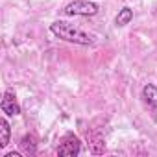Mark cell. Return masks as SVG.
Here are the masks:
<instances>
[{
	"label": "cell",
	"instance_id": "4",
	"mask_svg": "<svg viewBox=\"0 0 157 157\" xmlns=\"http://www.w3.org/2000/svg\"><path fill=\"white\" fill-rule=\"evenodd\" d=\"M0 109H2V113H6L8 117H17V115H21V105L17 104L13 91H6V93H4L2 102H0Z\"/></svg>",
	"mask_w": 157,
	"mask_h": 157
},
{
	"label": "cell",
	"instance_id": "5",
	"mask_svg": "<svg viewBox=\"0 0 157 157\" xmlns=\"http://www.w3.org/2000/svg\"><path fill=\"white\" fill-rule=\"evenodd\" d=\"M140 98L144 100V104H148L151 109H157V87L153 83H146L140 91Z\"/></svg>",
	"mask_w": 157,
	"mask_h": 157
},
{
	"label": "cell",
	"instance_id": "1",
	"mask_svg": "<svg viewBox=\"0 0 157 157\" xmlns=\"http://www.w3.org/2000/svg\"><path fill=\"white\" fill-rule=\"evenodd\" d=\"M50 32L57 37V39H63L67 43H74V44H82V46H89L94 43V37L89 35L87 32L76 28L65 21H56L50 24Z\"/></svg>",
	"mask_w": 157,
	"mask_h": 157
},
{
	"label": "cell",
	"instance_id": "9",
	"mask_svg": "<svg viewBox=\"0 0 157 157\" xmlns=\"http://www.w3.org/2000/svg\"><path fill=\"white\" fill-rule=\"evenodd\" d=\"M8 157H19V153H15V151H10V153H8Z\"/></svg>",
	"mask_w": 157,
	"mask_h": 157
},
{
	"label": "cell",
	"instance_id": "3",
	"mask_svg": "<svg viewBox=\"0 0 157 157\" xmlns=\"http://www.w3.org/2000/svg\"><path fill=\"white\" fill-rule=\"evenodd\" d=\"M82 151V142L78 137H74L72 133H68L63 140V144L57 148V155H63V157H74Z\"/></svg>",
	"mask_w": 157,
	"mask_h": 157
},
{
	"label": "cell",
	"instance_id": "2",
	"mask_svg": "<svg viewBox=\"0 0 157 157\" xmlns=\"http://www.w3.org/2000/svg\"><path fill=\"white\" fill-rule=\"evenodd\" d=\"M100 11V6L91 0H74L63 8V15L67 17H93Z\"/></svg>",
	"mask_w": 157,
	"mask_h": 157
},
{
	"label": "cell",
	"instance_id": "7",
	"mask_svg": "<svg viewBox=\"0 0 157 157\" xmlns=\"http://www.w3.org/2000/svg\"><path fill=\"white\" fill-rule=\"evenodd\" d=\"M21 148L28 153V155H35L37 153V142H35V137L33 135H24L21 139Z\"/></svg>",
	"mask_w": 157,
	"mask_h": 157
},
{
	"label": "cell",
	"instance_id": "8",
	"mask_svg": "<svg viewBox=\"0 0 157 157\" xmlns=\"http://www.w3.org/2000/svg\"><path fill=\"white\" fill-rule=\"evenodd\" d=\"M0 131H2V137H0V146L6 148L10 144V139H11V129H10V124L6 118L0 120Z\"/></svg>",
	"mask_w": 157,
	"mask_h": 157
},
{
	"label": "cell",
	"instance_id": "6",
	"mask_svg": "<svg viewBox=\"0 0 157 157\" xmlns=\"http://www.w3.org/2000/svg\"><path fill=\"white\" fill-rule=\"evenodd\" d=\"M133 21V10L131 8H122L118 11V15L115 17V24L117 26H128Z\"/></svg>",
	"mask_w": 157,
	"mask_h": 157
}]
</instances>
